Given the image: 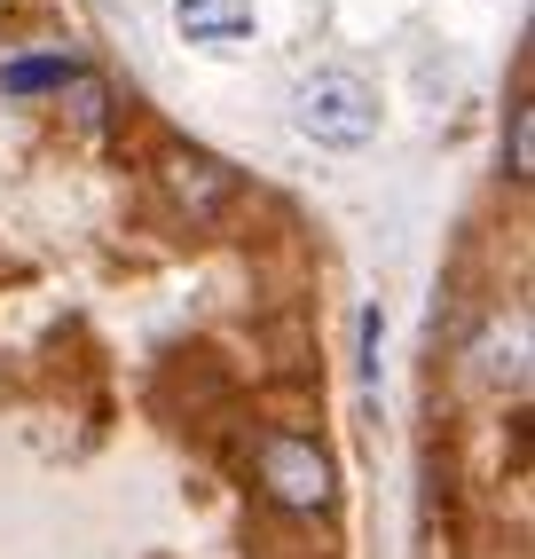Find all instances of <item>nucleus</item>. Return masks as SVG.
I'll list each match as a JSON object with an SVG mask.
<instances>
[{"label": "nucleus", "mask_w": 535, "mask_h": 559, "mask_svg": "<svg viewBox=\"0 0 535 559\" xmlns=\"http://www.w3.org/2000/svg\"><path fill=\"white\" fill-rule=\"evenodd\" d=\"M473 379L480 386H520L527 379V316L512 308V316H496L488 331H480V347H473Z\"/></svg>", "instance_id": "4"}, {"label": "nucleus", "mask_w": 535, "mask_h": 559, "mask_svg": "<svg viewBox=\"0 0 535 559\" xmlns=\"http://www.w3.org/2000/svg\"><path fill=\"white\" fill-rule=\"evenodd\" d=\"M504 174L512 181H535V103H527V87L504 110Z\"/></svg>", "instance_id": "6"}, {"label": "nucleus", "mask_w": 535, "mask_h": 559, "mask_svg": "<svg viewBox=\"0 0 535 559\" xmlns=\"http://www.w3.org/2000/svg\"><path fill=\"white\" fill-rule=\"evenodd\" d=\"M63 80H80V63H71L63 48L56 56H24V63L0 71V87H9V95H40V87H63Z\"/></svg>", "instance_id": "7"}, {"label": "nucleus", "mask_w": 535, "mask_h": 559, "mask_svg": "<svg viewBox=\"0 0 535 559\" xmlns=\"http://www.w3.org/2000/svg\"><path fill=\"white\" fill-rule=\"evenodd\" d=\"M181 40H245L252 32V0H174Z\"/></svg>", "instance_id": "5"}, {"label": "nucleus", "mask_w": 535, "mask_h": 559, "mask_svg": "<svg viewBox=\"0 0 535 559\" xmlns=\"http://www.w3.org/2000/svg\"><path fill=\"white\" fill-rule=\"evenodd\" d=\"M158 190H166V205L189 221V229H213V221L237 205V166H221L213 151L174 142V151L158 158Z\"/></svg>", "instance_id": "3"}, {"label": "nucleus", "mask_w": 535, "mask_h": 559, "mask_svg": "<svg viewBox=\"0 0 535 559\" xmlns=\"http://www.w3.org/2000/svg\"><path fill=\"white\" fill-rule=\"evenodd\" d=\"M292 127L308 134L316 151H362L378 134V95L355 71H316V80L292 95Z\"/></svg>", "instance_id": "2"}, {"label": "nucleus", "mask_w": 535, "mask_h": 559, "mask_svg": "<svg viewBox=\"0 0 535 559\" xmlns=\"http://www.w3.org/2000/svg\"><path fill=\"white\" fill-rule=\"evenodd\" d=\"M378 331H387V323H378V308H362V379H378Z\"/></svg>", "instance_id": "8"}, {"label": "nucleus", "mask_w": 535, "mask_h": 559, "mask_svg": "<svg viewBox=\"0 0 535 559\" xmlns=\"http://www.w3.org/2000/svg\"><path fill=\"white\" fill-rule=\"evenodd\" d=\"M252 473H260L268 504H276V512H299V520L331 512V497H338V465H331L323 441H308V433H260Z\"/></svg>", "instance_id": "1"}]
</instances>
